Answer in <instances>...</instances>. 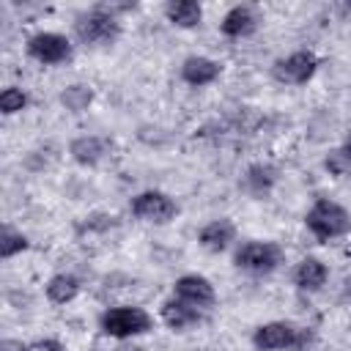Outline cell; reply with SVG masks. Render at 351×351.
Returning a JSON list of instances; mask_svg holds the SVG:
<instances>
[{"mask_svg": "<svg viewBox=\"0 0 351 351\" xmlns=\"http://www.w3.org/2000/svg\"><path fill=\"white\" fill-rule=\"evenodd\" d=\"M304 225L307 230L318 239V241H332V239H343L351 233V211L335 200L318 197L307 214H304Z\"/></svg>", "mask_w": 351, "mask_h": 351, "instance_id": "obj_1", "label": "cell"}, {"mask_svg": "<svg viewBox=\"0 0 351 351\" xmlns=\"http://www.w3.org/2000/svg\"><path fill=\"white\" fill-rule=\"evenodd\" d=\"M313 335L291 321H269L252 332V346L258 351H307Z\"/></svg>", "mask_w": 351, "mask_h": 351, "instance_id": "obj_2", "label": "cell"}, {"mask_svg": "<svg viewBox=\"0 0 351 351\" xmlns=\"http://www.w3.org/2000/svg\"><path fill=\"white\" fill-rule=\"evenodd\" d=\"M99 326L104 335L126 340V337H137L154 329V318L148 315V310L137 307V304H121V307H110L101 313Z\"/></svg>", "mask_w": 351, "mask_h": 351, "instance_id": "obj_3", "label": "cell"}, {"mask_svg": "<svg viewBox=\"0 0 351 351\" xmlns=\"http://www.w3.org/2000/svg\"><path fill=\"white\" fill-rule=\"evenodd\" d=\"M74 33L85 44H112L121 36V22L115 16V8L110 5H96L93 11L82 14L74 22Z\"/></svg>", "mask_w": 351, "mask_h": 351, "instance_id": "obj_4", "label": "cell"}, {"mask_svg": "<svg viewBox=\"0 0 351 351\" xmlns=\"http://www.w3.org/2000/svg\"><path fill=\"white\" fill-rule=\"evenodd\" d=\"M236 266L250 271V274H271L274 269L282 266L285 250L277 241H247L236 250Z\"/></svg>", "mask_w": 351, "mask_h": 351, "instance_id": "obj_5", "label": "cell"}, {"mask_svg": "<svg viewBox=\"0 0 351 351\" xmlns=\"http://www.w3.org/2000/svg\"><path fill=\"white\" fill-rule=\"evenodd\" d=\"M315 71H318V58L310 49L291 52V55L274 60V66H271L274 80L282 82V85H304V82L313 80Z\"/></svg>", "mask_w": 351, "mask_h": 351, "instance_id": "obj_6", "label": "cell"}, {"mask_svg": "<svg viewBox=\"0 0 351 351\" xmlns=\"http://www.w3.org/2000/svg\"><path fill=\"white\" fill-rule=\"evenodd\" d=\"M132 214L143 222H154V225H165L178 214V206L170 195L159 192V189H145L140 195L132 197Z\"/></svg>", "mask_w": 351, "mask_h": 351, "instance_id": "obj_7", "label": "cell"}, {"mask_svg": "<svg viewBox=\"0 0 351 351\" xmlns=\"http://www.w3.org/2000/svg\"><path fill=\"white\" fill-rule=\"evenodd\" d=\"M27 55L44 66H60L71 58V41L63 33L41 30L27 38Z\"/></svg>", "mask_w": 351, "mask_h": 351, "instance_id": "obj_8", "label": "cell"}, {"mask_svg": "<svg viewBox=\"0 0 351 351\" xmlns=\"http://www.w3.org/2000/svg\"><path fill=\"white\" fill-rule=\"evenodd\" d=\"M173 296L181 299V302H189V304H195L200 310H208L217 302V291H214L211 280H206L200 274H184V277H178L173 282Z\"/></svg>", "mask_w": 351, "mask_h": 351, "instance_id": "obj_9", "label": "cell"}, {"mask_svg": "<svg viewBox=\"0 0 351 351\" xmlns=\"http://www.w3.org/2000/svg\"><path fill=\"white\" fill-rule=\"evenodd\" d=\"M219 30L228 38H247L258 30V11L247 3H239V5L228 8V14L219 22Z\"/></svg>", "mask_w": 351, "mask_h": 351, "instance_id": "obj_10", "label": "cell"}, {"mask_svg": "<svg viewBox=\"0 0 351 351\" xmlns=\"http://www.w3.org/2000/svg\"><path fill=\"white\" fill-rule=\"evenodd\" d=\"M159 313H162V321H165L173 332H184V329L197 326V324L203 321V310H200V307H195V304H189V302H181V299H176V296L165 299Z\"/></svg>", "mask_w": 351, "mask_h": 351, "instance_id": "obj_11", "label": "cell"}, {"mask_svg": "<svg viewBox=\"0 0 351 351\" xmlns=\"http://www.w3.org/2000/svg\"><path fill=\"white\" fill-rule=\"evenodd\" d=\"M222 66L206 55H189L184 63H181V80L192 88H203V85H211L217 77H219Z\"/></svg>", "mask_w": 351, "mask_h": 351, "instance_id": "obj_12", "label": "cell"}, {"mask_svg": "<svg viewBox=\"0 0 351 351\" xmlns=\"http://www.w3.org/2000/svg\"><path fill=\"white\" fill-rule=\"evenodd\" d=\"M197 241L208 252H222V250H228L236 241V225L230 219H225V217L222 219H211V222H206L200 228Z\"/></svg>", "mask_w": 351, "mask_h": 351, "instance_id": "obj_13", "label": "cell"}, {"mask_svg": "<svg viewBox=\"0 0 351 351\" xmlns=\"http://www.w3.org/2000/svg\"><path fill=\"white\" fill-rule=\"evenodd\" d=\"M326 280H329V269L318 258H302L293 269V282L299 291H310V293L321 291L326 285Z\"/></svg>", "mask_w": 351, "mask_h": 351, "instance_id": "obj_14", "label": "cell"}, {"mask_svg": "<svg viewBox=\"0 0 351 351\" xmlns=\"http://www.w3.org/2000/svg\"><path fill=\"white\" fill-rule=\"evenodd\" d=\"M69 154H71V159L80 162V165H99V162L110 154V140L96 137V134H85V137L71 140Z\"/></svg>", "mask_w": 351, "mask_h": 351, "instance_id": "obj_15", "label": "cell"}, {"mask_svg": "<svg viewBox=\"0 0 351 351\" xmlns=\"http://www.w3.org/2000/svg\"><path fill=\"white\" fill-rule=\"evenodd\" d=\"M165 16H167L170 25L184 27V30H192V27L200 25L203 8H200V3H195V0H170V3L165 5Z\"/></svg>", "mask_w": 351, "mask_h": 351, "instance_id": "obj_16", "label": "cell"}, {"mask_svg": "<svg viewBox=\"0 0 351 351\" xmlns=\"http://www.w3.org/2000/svg\"><path fill=\"white\" fill-rule=\"evenodd\" d=\"M77 293H80V280L74 274L63 271V274L49 277V282H47V299L52 304H69L77 299Z\"/></svg>", "mask_w": 351, "mask_h": 351, "instance_id": "obj_17", "label": "cell"}, {"mask_svg": "<svg viewBox=\"0 0 351 351\" xmlns=\"http://www.w3.org/2000/svg\"><path fill=\"white\" fill-rule=\"evenodd\" d=\"M277 184V170L271 165H250L247 173H244V186L252 192V195H266L271 186Z\"/></svg>", "mask_w": 351, "mask_h": 351, "instance_id": "obj_18", "label": "cell"}, {"mask_svg": "<svg viewBox=\"0 0 351 351\" xmlns=\"http://www.w3.org/2000/svg\"><path fill=\"white\" fill-rule=\"evenodd\" d=\"M60 104H63L69 112H85V110L93 104V90H90V85L74 82V85L63 88V90H60Z\"/></svg>", "mask_w": 351, "mask_h": 351, "instance_id": "obj_19", "label": "cell"}, {"mask_svg": "<svg viewBox=\"0 0 351 351\" xmlns=\"http://www.w3.org/2000/svg\"><path fill=\"white\" fill-rule=\"evenodd\" d=\"M25 250H27V239L22 233L11 230V228H3V233H0V258L8 261V258H14Z\"/></svg>", "mask_w": 351, "mask_h": 351, "instance_id": "obj_20", "label": "cell"}, {"mask_svg": "<svg viewBox=\"0 0 351 351\" xmlns=\"http://www.w3.org/2000/svg\"><path fill=\"white\" fill-rule=\"evenodd\" d=\"M27 107V93L22 88H5L0 93V112L3 115H14V112H22Z\"/></svg>", "mask_w": 351, "mask_h": 351, "instance_id": "obj_21", "label": "cell"}, {"mask_svg": "<svg viewBox=\"0 0 351 351\" xmlns=\"http://www.w3.org/2000/svg\"><path fill=\"white\" fill-rule=\"evenodd\" d=\"M324 167L329 170V176H335V178H346V176H351V156H348L343 148H335V151L326 154Z\"/></svg>", "mask_w": 351, "mask_h": 351, "instance_id": "obj_22", "label": "cell"}, {"mask_svg": "<svg viewBox=\"0 0 351 351\" xmlns=\"http://www.w3.org/2000/svg\"><path fill=\"white\" fill-rule=\"evenodd\" d=\"M25 351H63V346L52 337L47 340H33V343H25Z\"/></svg>", "mask_w": 351, "mask_h": 351, "instance_id": "obj_23", "label": "cell"}, {"mask_svg": "<svg viewBox=\"0 0 351 351\" xmlns=\"http://www.w3.org/2000/svg\"><path fill=\"white\" fill-rule=\"evenodd\" d=\"M0 351H25V343H16V340H3Z\"/></svg>", "mask_w": 351, "mask_h": 351, "instance_id": "obj_24", "label": "cell"}, {"mask_svg": "<svg viewBox=\"0 0 351 351\" xmlns=\"http://www.w3.org/2000/svg\"><path fill=\"white\" fill-rule=\"evenodd\" d=\"M343 151L351 156V129H348V134H346V140H343Z\"/></svg>", "mask_w": 351, "mask_h": 351, "instance_id": "obj_25", "label": "cell"}, {"mask_svg": "<svg viewBox=\"0 0 351 351\" xmlns=\"http://www.w3.org/2000/svg\"><path fill=\"white\" fill-rule=\"evenodd\" d=\"M346 11H351V3H346Z\"/></svg>", "mask_w": 351, "mask_h": 351, "instance_id": "obj_26", "label": "cell"}]
</instances>
